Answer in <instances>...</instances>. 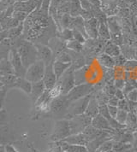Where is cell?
<instances>
[{"instance_id":"obj_40","label":"cell","mask_w":137,"mask_h":152,"mask_svg":"<svg viewBox=\"0 0 137 152\" xmlns=\"http://www.w3.org/2000/svg\"><path fill=\"white\" fill-rule=\"evenodd\" d=\"M115 86H116V89L123 90V88H124V86H125V83H124V81H123V80L118 79V80H116V81H115Z\"/></svg>"},{"instance_id":"obj_11","label":"cell","mask_w":137,"mask_h":152,"mask_svg":"<svg viewBox=\"0 0 137 152\" xmlns=\"http://www.w3.org/2000/svg\"><path fill=\"white\" fill-rule=\"evenodd\" d=\"M42 80H43V82L45 84L47 90L52 89L57 84V78L55 75L54 69H53V62L46 65V71H45V75H44V78Z\"/></svg>"},{"instance_id":"obj_24","label":"cell","mask_w":137,"mask_h":152,"mask_svg":"<svg viewBox=\"0 0 137 152\" xmlns=\"http://www.w3.org/2000/svg\"><path fill=\"white\" fill-rule=\"evenodd\" d=\"M58 37L61 39L62 41H70V40L74 39L73 31H72V29H69V28L62 29V31L59 32Z\"/></svg>"},{"instance_id":"obj_19","label":"cell","mask_w":137,"mask_h":152,"mask_svg":"<svg viewBox=\"0 0 137 152\" xmlns=\"http://www.w3.org/2000/svg\"><path fill=\"white\" fill-rule=\"evenodd\" d=\"M72 63H66V62H62L57 60H54L53 62V69H54L55 75L57 76V80L61 77L67 69L71 67Z\"/></svg>"},{"instance_id":"obj_12","label":"cell","mask_w":137,"mask_h":152,"mask_svg":"<svg viewBox=\"0 0 137 152\" xmlns=\"http://www.w3.org/2000/svg\"><path fill=\"white\" fill-rule=\"evenodd\" d=\"M99 21L98 18L93 17L88 21H85V30L88 38L96 39L99 35Z\"/></svg>"},{"instance_id":"obj_20","label":"cell","mask_w":137,"mask_h":152,"mask_svg":"<svg viewBox=\"0 0 137 152\" xmlns=\"http://www.w3.org/2000/svg\"><path fill=\"white\" fill-rule=\"evenodd\" d=\"M0 75H15L13 67L9 58L0 61Z\"/></svg>"},{"instance_id":"obj_25","label":"cell","mask_w":137,"mask_h":152,"mask_svg":"<svg viewBox=\"0 0 137 152\" xmlns=\"http://www.w3.org/2000/svg\"><path fill=\"white\" fill-rule=\"evenodd\" d=\"M66 47L75 52H80L83 50V44L78 42L75 39H72L66 43Z\"/></svg>"},{"instance_id":"obj_2","label":"cell","mask_w":137,"mask_h":152,"mask_svg":"<svg viewBox=\"0 0 137 152\" xmlns=\"http://www.w3.org/2000/svg\"><path fill=\"white\" fill-rule=\"evenodd\" d=\"M70 135H73V133L69 119H62L56 121L53 131L51 135V139L57 142L68 138Z\"/></svg>"},{"instance_id":"obj_5","label":"cell","mask_w":137,"mask_h":152,"mask_svg":"<svg viewBox=\"0 0 137 152\" xmlns=\"http://www.w3.org/2000/svg\"><path fill=\"white\" fill-rule=\"evenodd\" d=\"M57 83L61 86L63 95H67L68 92L75 87V69L72 67V65L57 80Z\"/></svg>"},{"instance_id":"obj_15","label":"cell","mask_w":137,"mask_h":152,"mask_svg":"<svg viewBox=\"0 0 137 152\" xmlns=\"http://www.w3.org/2000/svg\"><path fill=\"white\" fill-rule=\"evenodd\" d=\"M46 90H47V89H46L45 84L43 82V80L32 83V91H31V93L29 95H30L31 99H32L34 104H35L37 99L46 91Z\"/></svg>"},{"instance_id":"obj_41","label":"cell","mask_w":137,"mask_h":152,"mask_svg":"<svg viewBox=\"0 0 137 152\" xmlns=\"http://www.w3.org/2000/svg\"><path fill=\"white\" fill-rule=\"evenodd\" d=\"M4 152H18L13 145H10V144L4 145Z\"/></svg>"},{"instance_id":"obj_23","label":"cell","mask_w":137,"mask_h":152,"mask_svg":"<svg viewBox=\"0 0 137 152\" xmlns=\"http://www.w3.org/2000/svg\"><path fill=\"white\" fill-rule=\"evenodd\" d=\"M99 35L103 38L104 39H110V35L109 28L107 27L106 23L105 21H99Z\"/></svg>"},{"instance_id":"obj_6","label":"cell","mask_w":137,"mask_h":152,"mask_svg":"<svg viewBox=\"0 0 137 152\" xmlns=\"http://www.w3.org/2000/svg\"><path fill=\"white\" fill-rule=\"evenodd\" d=\"M69 105H70V102L68 100L67 96L61 95L60 97L52 99L49 112H51L52 115L57 116L63 115L65 117Z\"/></svg>"},{"instance_id":"obj_26","label":"cell","mask_w":137,"mask_h":152,"mask_svg":"<svg viewBox=\"0 0 137 152\" xmlns=\"http://www.w3.org/2000/svg\"><path fill=\"white\" fill-rule=\"evenodd\" d=\"M105 54L110 56L111 57L119 56L120 55L119 47L116 45L113 44V43H110L109 45H107L106 47H105Z\"/></svg>"},{"instance_id":"obj_14","label":"cell","mask_w":137,"mask_h":152,"mask_svg":"<svg viewBox=\"0 0 137 152\" xmlns=\"http://www.w3.org/2000/svg\"><path fill=\"white\" fill-rule=\"evenodd\" d=\"M56 143H57V146H58L62 151L65 152H89L87 146L69 145L63 140L57 141Z\"/></svg>"},{"instance_id":"obj_47","label":"cell","mask_w":137,"mask_h":152,"mask_svg":"<svg viewBox=\"0 0 137 152\" xmlns=\"http://www.w3.org/2000/svg\"><path fill=\"white\" fill-rule=\"evenodd\" d=\"M136 113H137V107H136Z\"/></svg>"},{"instance_id":"obj_38","label":"cell","mask_w":137,"mask_h":152,"mask_svg":"<svg viewBox=\"0 0 137 152\" xmlns=\"http://www.w3.org/2000/svg\"><path fill=\"white\" fill-rule=\"evenodd\" d=\"M108 105V104H107ZM108 110H109L110 115L112 118H116L117 112H118V108L116 106H111V105H108Z\"/></svg>"},{"instance_id":"obj_17","label":"cell","mask_w":137,"mask_h":152,"mask_svg":"<svg viewBox=\"0 0 137 152\" xmlns=\"http://www.w3.org/2000/svg\"><path fill=\"white\" fill-rule=\"evenodd\" d=\"M12 88H17V89H20L22 91H24L27 94H30L31 91H32V83L26 80L25 78L17 77L15 82L12 85L10 89H12Z\"/></svg>"},{"instance_id":"obj_48","label":"cell","mask_w":137,"mask_h":152,"mask_svg":"<svg viewBox=\"0 0 137 152\" xmlns=\"http://www.w3.org/2000/svg\"><path fill=\"white\" fill-rule=\"evenodd\" d=\"M60 152H65V151H62V150H61V151H60Z\"/></svg>"},{"instance_id":"obj_35","label":"cell","mask_w":137,"mask_h":152,"mask_svg":"<svg viewBox=\"0 0 137 152\" xmlns=\"http://www.w3.org/2000/svg\"><path fill=\"white\" fill-rule=\"evenodd\" d=\"M113 60L115 62V65H125L126 63V59L124 58V56L123 55H119L116 56H114L113 57Z\"/></svg>"},{"instance_id":"obj_36","label":"cell","mask_w":137,"mask_h":152,"mask_svg":"<svg viewBox=\"0 0 137 152\" xmlns=\"http://www.w3.org/2000/svg\"><path fill=\"white\" fill-rule=\"evenodd\" d=\"M127 97L129 100L134 103H137V89H133L127 94Z\"/></svg>"},{"instance_id":"obj_18","label":"cell","mask_w":137,"mask_h":152,"mask_svg":"<svg viewBox=\"0 0 137 152\" xmlns=\"http://www.w3.org/2000/svg\"><path fill=\"white\" fill-rule=\"evenodd\" d=\"M99 104L98 103L95 96L92 95V97H91L88 105V108L85 112V115H87L88 116L93 119L95 117L96 115H99Z\"/></svg>"},{"instance_id":"obj_33","label":"cell","mask_w":137,"mask_h":152,"mask_svg":"<svg viewBox=\"0 0 137 152\" xmlns=\"http://www.w3.org/2000/svg\"><path fill=\"white\" fill-rule=\"evenodd\" d=\"M117 108L119 110H125L127 112H130V104L127 100L125 99H122V100H119V103L117 105Z\"/></svg>"},{"instance_id":"obj_9","label":"cell","mask_w":137,"mask_h":152,"mask_svg":"<svg viewBox=\"0 0 137 152\" xmlns=\"http://www.w3.org/2000/svg\"><path fill=\"white\" fill-rule=\"evenodd\" d=\"M35 46L38 50L39 60H41L48 65L52 62H54V56L52 49L46 45L44 44H35Z\"/></svg>"},{"instance_id":"obj_27","label":"cell","mask_w":137,"mask_h":152,"mask_svg":"<svg viewBox=\"0 0 137 152\" xmlns=\"http://www.w3.org/2000/svg\"><path fill=\"white\" fill-rule=\"evenodd\" d=\"M113 150V141L111 139H108L105 141L102 145H100L95 152H108Z\"/></svg>"},{"instance_id":"obj_21","label":"cell","mask_w":137,"mask_h":152,"mask_svg":"<svg viewBox=\"0 0 137 152\" xmlns=\"http://www.w3.org/2000/svg\"><path fill=\"white\" fill-rule=\"evenodd\" d=\"M83 9L82 8L80 0H71L70 1V11L69 15L72 17L81 16Z\"/></svg>"},{"instance_id":"obj_39","label":"cell","mask_w":137,"mask_h":152,"mask_svg":"<svg viewBox=\"0 0 137 152\" xmlns=\"http://www.w3.org/2000/svg\"><path fill=\"white\" fill-rule=\"evenodd\" d=\"M118 103H119V99L116 96H112V97H109V100H108L107 104L108 105H111V106H116L117 107Z\"/></svg>"},{"instance_id":"obj_30","label":"cell","mask_w":137,"mask_h":152,"mask_svg":"<svg viewBox=\"0 0 137 152\" xmlns=\"http://www.w3.org/2000/svg\"><path fill=\"white\" fill-rule=\"evenodd\" d=\"M99 114H100L102 116H104L105 118H106L108 121L112 119V117H111L110 115L109 110H108V105H107V104L99 105Z\"/></svg>"},{"instance_id":"obj_45","label":"cell","mask_w":137,"mask_h":152,"mask_svg":"<svg viewBox=\"0 0 137 152\" xmlns=\"http://www.w3.org/2000/svg\"><path fill=\"white\" fill-rule=\"evenodd\" d=\"M123 152H134V151L132 150V148H130V149H128V150H125V151Z\"/></svg>"},{"instance_id":"obj_8","label":"cell","mask_w":137,"mask_h":152,"mask_svg":"<svg viewBox=\"0 0 137 152\" xmlns=\"http://www.w3.org/2000/svg\"><path fill=\"white\" fill-rule=\"evenodd\" d=\"M9 60L11 63L12 67H13L14 71H15V75L17 77H21V78H25V75H26V71L27 69L24 67L23 63L21 60V57L17 50L15 48H11L10 54H9Z\"/></svg>"},{"instance_id":"obj_44","label":"cell","mask_w":137,"mask_h":152,"mask_svg":"<svg viewBox=\"0 0 137 152\" xmlns=\"http://www.w3.org/2000/svg\"><path fill=\"white\" fill-rule=\"evenodd\" d=\"M4 84L0 81V91L2 90V89H4Z\"/></svg>"},{"instance_id":"obj_49","label":"cell","mask_w":137,"mask_h":152,"mask_svg":"<svg viewBox=\"0 0 137 152\" xmlns=\"http://www.w3.org/2000/svg\"><path fill=\"white\" fill-rule=\"evenodd\" d=\"M0 127H1V126H0Z\"/></svg>"},{"instance_id":"obj_34","label":"cell","mask_w":137,"mask_h":152,"mask_svg":"<svg viewBox=\"0 0 137 152\" xmlns=\"http://www.w3.org/2000/svg\"><path fill=\"white\" fill-rule=\"evenodd\" d=\"M8 121V115L4 109H0V126L7 124Z\"/></svg>"},{"instance_id":"obj_1","label":"cell","mask_w":137,"mask_h":152,"mask_svg":"<svg viewBox=\"0 0 137 152\" xmlns=\"http://www.w3.org/2000/svg\"><path fill=\"white\" fill-rule=\"evenodd\" d=\"M16 41L15 43V48L17 50L24 67L27 69L30 65L39 60L38 50L35 44L23 38L16 39Z\"/></svg>"},{"instance_id":"obj_13","label":"cell","mask_w":137,"mask_h":152,"mask_svg":"<svg viewBox=\"0 0 137 152\" xmlns=\"http://www.w3.org/2000/svg\"><path fill=\"white\" fill-rule=\"evenodd\" d=\"M91 125L93 126H94L95 128L99 129V130H103V131H116L113 130L112 127L110 125V121L102 116L100 114H99L98 115H96L95 117L92 119V123Z\"/></svg>"},{"instance_id":"obj_50","label":"cell","mask_w":137,"mask_h":152,"mask_svg":"<svg viewBox=\"0 0 137 152\" xmlns=\"http://www.w3.org/2000/svg\"><path fill=\"white\" fill-rule=\"evenodd\" d=\"M0 2H1V0H0Z\"/></svg>"},{"instance_id":"obj_46","label":"cell","mask_w":137,"mask_h":152,"mask_svg":"<svg viewBox=\"0 0 137 152\" xmlns=\"http://www.w3.org/2000/svg\"><path fill=\"white\" fill-rule=\"evenodd\" d=\"M61 151V149H59V150H58V151H57V152H60Z\"/></svg>"},{"instance_id":"obj_22","label":"cell","mask_w":137,"mask_h":152,"mask_svg":"<svg viewBox=\"0 0 137 152\" xmlns=\"http://www.w3.org/2000/svg\"><path fill=\"white\" fill-rule=\"evenodd\" d=\"M98 61L104 67H106V68H109V69H111V68H113L115 66V62L113 60V57H111L110 56L107 55L105 53L99 56H98Z\"/></svg>"},{"instance_id":"obj_31","label":"cell","mask_w":137,"mask_h":152,"mask_svg":"<svg viewBox=\"0 0 137 152\" xmlns=\"http://www.w3.org/2000/svg\"><path fill=\"white\" fill-rule=\"evenodd\" d=\"M29 15L25 13V12H21V11H16V10H14L13 15H12V17L15 18V20L19 21V22H23L27 19V17Z\"/></svg>"},{"instance_id":"obj_43","label":"cell","mask_w":137,"mask_h":152,"mask_svg":"<svg viewBox=\"0 0 137 152\" xmlns=\"http://www.w3.org/2000/svg\"><path fill=\"white\" fill-rule=\"evenodd\" d=\"M89 2L94 6V7H100V4H101V3H100V1L99 0H88Z\"/></svg>"},{"instance_id":"obj_37","label":"cell","mask_w":137,"mask_h":152,"mask_svg":"<svg viewBox=\"0 0 137 152\" xmlns=\"http://www.w3.org/2000/svg\"><path fill=\"white\" fill-rule=\"evenodd\" d=\"M7 90L4 88L0 91V109H4V105L5 102V97H6Z\"/></svg>"},{"instance_id":"obj_4","label":"cell","mask_w":137,"mask_h":152,"mask_svg":"<svg viewBox=\"0 0 137 152\" xmlns=\"http://www.w3.org/2000/svg\"><path fill=\"white\" fill-rule=\"evenodd\" d=\"M92 95L93 94H90L88 96L80 98L75 102H72L68 107L67 114L65 115V119H71V118L77 116V115H81L85 114L86 110L88 108V105L89 104V101L92 97Z\"/></svg>"},{"instance_id":"obj_10","label":"cell","mask_w":137,"mask_h":152,"mask_svg":"<svg viewBox=\"0 0 137 152\" xmlns=\"http://www.w3.org/2000/svg\"><path fill=\"white\" fill-rule=\"evenodd\" d=\"M52 101V98L50 97L49 90H46V91L35 102L34 104L35 110L40 112H49Z\"/></svg>"},{"instance_id":"obj_28","label":"cell","mask_w":137,"mask_h":152,"mask_svg":"<svg viewBox=\"0 0 137 152\" xmlns=\"http://www.w3.org/2000/svg\"><path fill=\"white\" fill-rule=\"evenodd\" d=\"M49 94H50V97H52V99L57 98V97H60L61 95H63V91H62V88L60 86V85L57 82V84L55 85L54 86L49 90Z\"/></svg>"},{"instance_id":"obj_32","label":"cell","mask_w":137,"mask_h":152,"mask_svg":"<svg viewBox=\"0 0 137 152\" xmlns=\"http://www.w3.org/2000/svg\"><path fill=\"white\" fill-rule=\"evenodd\" d=\"M73 36H74V39L77 40L78 42L82 43V44H84L85 43V40H86V38L85 36L82 34L81 32H79L78 30H75V29H73Z\"/></svg>"},{"instance_id":"obj_3","label":"cell","mask_w":137,"mask_h":152,"mask_svg":"<svg viewBox=\"0 0 137 152\" xmlns=\"http://www.w3.org/2000/svg\"><path fill=\"white\" fill-rule=\"evenodd\" d=\"M46 67V65L43 61L41 60L36 61L27 69L25 79L30 81L31 83L41 81L43 80L45 75Z\"/></svg>"},{"instance_id":"obj_29","label":"cell","mask_w":137,"mask_h":152,"mask_svg":"<svg viewBox=\"0 0 137 152\" xmlns=\"http://www.w3.org/2000/svg\"><path fill=\"white\" fill-rule=\"evenodd\" d=\"M128 115H129V112L118 109V112H117L116 117L115 119L119 123H121V124L123 125H126V121H127V119H128Z\"/></svg>"},{"instance_id":"obj_7","label":"cell","mask_w":137,"mask_h":152,"mask_svg":"<svg viewBox=\"0 0 137 152\" xmlns=\"http://www.w3.org/2000/svg\"><path fill=\"white\" fill-rule=\"evenodd\" d=\"M94 90V86L90 83H83L76 85L75 87L66 95L68 100L70 102H75L76 100L92 94Z\"/></svg>"},{"instance_id":"obj_42","label":"cell","mask_w":137,"mask_h":152,"mask_svg":"<svg viewBox=\"0 0 137 152\" xmlns=\"http://www.w3.org/2000/svg\"><path fill=\"white\" fill-rule=\"evenodd\" d=\"M114 96H116L119 100H122V99H124V96H125V94L123 93V91L120 90V89H116Z\"/></svg>"},{"instance_id":"obj_16","label":"cell","mask_w":137,"mask_h":152,"mask_svg":"<svg viewBox=\"0 0 137 152\" xmlns=\"http://www.w3.org/2000/svg\"><path fill=\"white\" fill-rule=\"evenodd\" d=\"M63 141H65L66 143H68L69 145H83V146H87L88 144V140L86 138V136L84 135L83 132L80 133H76L68 136V138L63 139Z\"/></svg>"}]
</instances>
